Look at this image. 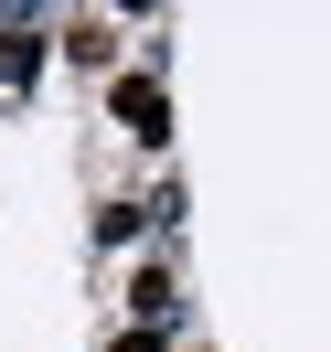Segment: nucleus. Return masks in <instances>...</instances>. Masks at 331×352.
Wrapping results in <instances>:
<instances>
[{"mask_svg":"<svg viewBox=\"0 0 331 352\" xmlns=\"http://www.w3.org/2000/svg\"><path fill=\"white\" fill-rule=\"evenodd\" d=\"M118 320H129V331H171V342H193V288H182V256H171V245H150V256L129 267Z\"/></svg>","mask_w":331,"mask_h":352,"instance_id":"f257e3e1","label":"nucleus"},{"mask_svg":"<svg viewBox=\"0 0 331 352\" xmlns=\"http://www.w3.org/2000/svg\"><path fill=\"white\" fill-rule=\"evenodd\" d=\"M96 96H107V129H129V150H150V160L171 150V75H150V65H118Z\"/></svg>","mask_w":331,"mask_h":352,"instance_id":"f03ea898","label":"nucleus"},{"mask_svg":"<svg viewBox=\"0 0 331 352\" xmlns=\"http://www.w3.org/2000/svg\"><path fill=\"white\" fill-rule=\"evenodd\" d=\"M54 22L65 11H43V0H11L0 11V96H32L54 75Z\"/></svg>","mask_w":331,"mask_h":352,"instance_id":"7ed1b4c3","label":"nucleus"},{"mask_svg":"<svg viewBox=\"0 0 331 352\" xmlns=\"http://www.w3.org/2000/svg\"><path fill=\"white\" fill-rule=\"evenodd\" d=\"M54 54H65L75 75L107 86V75L129 65V22H118V11H65V22H54Z\"/></svg>","mask_w":331,"mask_h":352,"instance_id":"20e7f679","label":"nucleus"},{"mask_svg":"<svg viewBox=\"0 0 331 352\" xmlns=\"http://www.w3.org/2000/svg\"><path fill=\"white\" fill-rule=\"evenodd\" d=\"M86 245H96V256H139V245H150V192H96Z\"/></svg>","mask_w":331,"mask_h":352,"instance_id":"39448f33","label":"nucleus"},{"mask_svg":"<svg viewBox=\"0 0 331 352\" xmlns=\"http://www.w3.org/2000/svg\"><path fill=\"white\" fill-rule=\"evenodd\" d=\"M107 352H182V342H171V331H129V320H118V331H107Z\"/></svg>","mask_w":331,"mask_h":352,"instance_id":"423d86ee","label":"nucleus"},{"mask_svg":"<svg viewBox=\"0 0 331 352\" xmlns=\"http://www.w3.org/2000/svg\"><path fill=\"white\" fill-rule=\"evenodd\" d=\"M182 352H214V342H182Z\"/></svg>","mask_w":331,"mask_h":352,"instance_id":"0eeeda50","label":"nucleus"}]
</instances>
